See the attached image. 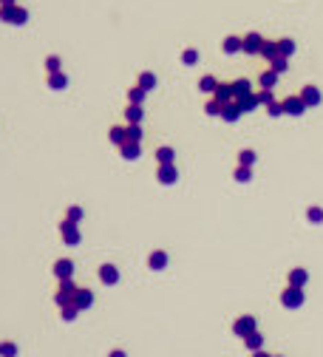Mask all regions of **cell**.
<instances>
[{
	"label": "cell",
	"mask_w": 323,
	"mask_h": 357,
	"mask_svg": "<svg viewBox=\"0 0 323 357\" xmlns=\"http://www.w3.org/2000/svg\"><path fill=\"white\" fill-rule=\"evenodd\" d=\"M252 357H272V355H267V352H252Z\"/></svg>",
	"instance_id": "7dc6e473"
},
{
	"label": "cell",
	"mask_w": 323,
	"mask_h": 357,
	"mask_svg": "<svg viewBox=\"0 0 323 357\" xmlns=\"http://www.w3.org/2000/svg\"><path fill=\"white\" fill-rule=\"evenodd\" d=\"M108 139H111L116 147H122L125 142H128V136H125V128H111V130H108Z\"/></svg>",
	"instance_id": "4316f807"
},
{
	"label": "cell",
	"mask_w": 323,
	"mask_h": 357,
	"mask_svg": "<svg viewBox=\"0 0 323 357\" xmlns=\"http://www.w3.org/2000/svg\"><path fill=\"white\" fill-rule=\"evenodd\" d=\"M60 309H63V321H74V315L80 312L77 303H68V306H60Z\"/></svg>",
	"instance_id": "60d3db41"
},
{
	"label": "cell",
	"mask_w": 323,
	"mask_h": 357,
	"mask_svg": "<svg viewBox=\"0 0 323 357\" xmlns=\"http://www.w3.org/2000/svg\"><path fill=\"white\" fill-rule=\"evenodd\" d=\"M74 295H77V286H74V281L71 278H65L60 281V289H57V306H68V303H74Z\"/></svg>",
	"instance_id": "6da1fadb"
},
{
	"label": "cell",
	"mask_w": 323,
	"mask_h": 357,
	"mask_svg": "<svg viewBox=\"0 0 323 357\" xmlns=\"http://www.w3.org/2000/svg\"><path fill=\"white\" fill-rule=\"evenodd\" d=\"M287 60H289V57H275V60H269V63H272V71L284 74V71H287Z\"/></svg>",
	"instance_id": "ab89813d"
},
{
	"label": "cell",
	"mask_w": 323,
	"mask_h": 357,
	"mask_svg": "<svg viewBox=\"0 0 323 357\" xmlns=\"http://www.w3.org/2000/svg\"><path fill=\"white\" fill-rule=\"evenodd\" d=\"M261 57H267V60L281 57V54H278V43H275V40H267V43H264V49H261Z\"/></svg>",
	"instance_id": "f546056e"
},
{
	"label": "cell",
	"mask_w": 323,
	"mask_h": 357,
	"mask_svg": "<svg viewBox=\"0 0 323 357\" xmlns=\"http://www.w3.org/2000/svg\"><path fill=\"white\" fill-rule=\"evenodd\" d=\"M267 111H269V116H281L284 114V102H269V105H267Z\"/></svg>",
	"instance_id": "b9f144b4"
},
{
	"label": "cell",
	"mask_w": 323,
	"mask_h": 357,
	"mask_svg": "<svg viewBox=\"0 0 323 357\" xmlns=\"http://www.w3.org/2000/svg\"><path fill=\"white\" fill-rule=\"evenodd\" d=\"M147 264H150V269H164V267H167V252H164V250H156V252L147 258Z\"/></svg>",
	"instance_id": "ffe728a7"
},
{
	"label": "cell",
	"mask_w": 323,
	"mask_h": 357,
	"mask_svg": "<svg viewBox=\"0 0 323 357\" xmlns=\"http://www.w3.org/2000/svg\"><path fill=\"white\" fill-rule=\"evenodd\" d=\"M281 303H284L287 309L304 306V289H301V286H287V289L281 292Z\"/></svg>",
	"instance_id": "7a4b0ae2"
},
{
	"label": "cell",
	"mask_w": 323,
	"mask_h": 357,
	"mask_svg": "<svg viewBox=\"0 0 323 357\" xmlns=\"http://www.w3.org/2000/svg\"><path fill=\"white\" fill-rule=\"evenodd\" d=\"M244 111H241V105L238 102H227L224 108H221V119L224 122H238V116H241Z\"/></svg>",
	"instance_id": "8fae6325"
},
{
	"label": "cell",
	"mask_w": 323,
	"mask_h": 357,
	"mask_svg": "<svg viewBox=\"0 0 323 357\" xmlns=\"http://www.w3.org/2000/svg\"><path fill=\"white\" fill-rule=\"evenodd\" d=\"M198 57H201L198 49H184V51H181V63H184V65H196V63H198Z\"/></svg>",
	"instance_id": "1f68e13d"
},
{
	"label": "cell",
	"mask_w": 323,
	"mask_h": 357,
	"mask_svg": "<svg viewBox=\"0 0 323 357\" xmlns=\"http://www.w3.org/2000/svg\"><path fill=\"white\" fill-rule=\"evenodd\" d=\"M238 105H241V111H244V114H250V111H255V108L261 105V99H258V94L252 91V94H250V97L244 99V102H238Z\"/></svg>",
	"instance_id": "83f0119b"
},
{
	"label": "cell",
	"mask_w": 323,
	"mask_h": 357,
	"mask_svg": "<svg viewBox=\"0 0 323 357\" xmlns=\"http://www.w3.org/2000/svg\"><path fill=\"white\" fill-rule=\"evenodd\" d=\"M142 105H130L128 102V108H125V119H128V125H139L142 122Z\"/></svg>",
	"instance_id": "ac0fdd59"
},
{
	"label": "cell",
	"mask_w": 323,
	"mask_h": 357,
	"mask_svg": "<svg viewBox=\"0 0 323 357\" xmlns=\"http://www.w3.org/2000/svg\"><path fill=\"white\" fill-rule=\"evenodd\" d=\"M49 85H51V88H57V91H63L65 85H68V77H65L63 71H57V74H49Z\"/></svg>",
	"instance_id": "f1b7e54d"
},
{
	"label": "cell",
	"mask_w": 323,
	"mask_h": 357,
	"mask_svg": "<svg viewBox=\"0 0 323 357\" xmlns=\"http://www.w3.org/2000/svg\"><path fill=\"white\" fill-rule=\"evenodd\" d=\"M54 275L60 278V281L71 278V275H74V261H71V258H60V261H54Z\"/></svg>",
	"instance_id": "ba28073f"
},
{
	"label": "cell",
	"mask_w": 323,
	"mask_h": 357,
	"mask_svg": "<svg viewBox=\"0 0 323 357\" xmlns=\"http://www.w3.org/2000/svg\"><path fill=\"white\" fill-rule=\"evenodd\" d=\"M301 99L306 102V108H315V105H321V91H318L315 85H306V88L301 91Z\"/></svg>",
	"instance_id": "7c38bea8"
},
{
	"label": "cell",
	"mask_w": 323,
	"mask_h": 357,
	"mask_svg": "<svg viewBox=\"0 0 323 357\" xmlns=\"http://www.w3.org/2000/svg\"><path fill=\"white\" fill-rule=\"evenodd\" d=\"M238 164L252 167V164H255V150H241V153H238Z\"/></svg>",
	"instance_id": "836d02e7"
},
{
	"label": "cell",
	"mask_w": 323,
	"mask_h": 357,
	"mask_svg": "<svg viewBox=\"0 0 323 357\" xmlns=\"http://www.w3.org/2000/svg\"><path fill=\"white\" fill-rule=\"evenodd\" d=\"M0 3H17V0H0Z\"/></svg>",
	"instance_id": "c3c4849f"
},
{
	"label": "cell",
	"mask_w": 323,
	"mask_h": 357,
	"mask_svg": "<svg viewBox=\"0 0 323 357\" xmlns=\"http://www.w3.org/2000/svg\"><path fill=\"white\" fill-rule=\"evenodd\" d=\"M250 94H252L250 80H235V82H233V97H235V102H244Z\"/></svg>",
	"instance_id": "30bf717a"
},
{
	"label": "cell",
	"mask_w": 323,
	"mask_h": 357,
	"mask_svg": "<svg viewBox=\"0 0 323 357\" xmlns=\"http://www.w3.org/2000/svg\"><path fill=\"white\" fill-rule=\"evenodd\" d=\"M26 20H29V12H26L23 6H17V15H15V26H23Z\"/></svg>",
	"instance_id": "7bdbcfd3"
},
{
	"label": "cell",
	"mask_w": 323,
	"mask_h": 357,
	"mask_svg": "<svg viewBox=\"0 0 323 357\" xmlns=\"http://www.w3.org/2000/svg\"><path fill=\"white\" fill-rule=\"evenodd\" d=\"M46 71H49V74H57V71H63V60H60L57 54H51L49 60H46Z\"/></svg>",
	"instance_id": "d6a6232c"
},
{
	"label": "cell",
	"mask_w": 323,
	"mask_h": 357,
	"mask_svg": "<svg viewBox=\"0 0 323 357\" xmlns=\"http://www.w3.org/2000/svg\"><path fill=\"white\" fill-rule=\"evenodd\" d=\"M306 218L312 221V224H321V221H323V210H321V207H309Z\"/></svg>",
	"instance_id": "f35d334b"
},
{
	"label": "cell",
	"mask_w": 323,
	"mask_h": 357,
	"mask_svg": "<svg viewBox=\"0 0 323 357\" xmlns=\"http://www.w3.org/2000/svg\"><path fill=\"white\" fill-rule=\"evenodd\" d=\"M221 49L227 51V54H238V51H244V37H227L224 43H221Z\"/></svg>",
	"instance_id": "e0dca14e"
},
{
	"label": "cell",
	"mask_w": 323,
	"mask_h": 357,
	"mask_svg": "<svg viewBox=\"0 0 323 357\" xmlns=\"http://www.w3.org/2000/svg\"><path fill=\"white\" fill-rule=\"evenodd\" d=\"M156 159H159V164H176V150L164 145V147L156 150Z\"/></svg>",
	"instance_id": "d6986e66"
},
{
	"label": "cell",
	"mask_w": 323,
	"mask_h": 357,
	"mask_svg": "<svg viewBox=\"0 0 323 357\" xmlns=\"http://www.w3.org/2000/svg\"><path fill=\"white\" fill-rule=\"evenodd\" d=\"M176 178H179L176 164H159V181L162 184H173Z\"/></svg>",
	"instance_id": "4fadbf2b"
},
{
	"label": "cell",
	"mask_w": 323,
	"mask_h": 357,
	"mask_svg": "<svg viewBox=\"0 0 323 357\" xmlns=\"http://www.w3.org/2000/svg\"><path fill=\"white\" fill-rule=\"evenodd\" d=\"M17 15V3H0V20L3 23H15Z\"/></svg>",
	"instance_id": "44dd1931"
},
{
	"label": "cell",
	"mask_w": 323,
	"mask_h": 357,
	"mask_svg": "<svg viewBox=\"0 0 323 357\" xmlns=\"http://www.w3.org/2000/svg\"><path fill=\"white\" fill-rule=\"evenodd\" d=\"M304 111H306V102L301 99V94H295V97H287V99H284V114L301 116Z\"/></svg>",
	"instance_id": "277c9868"
},
{
	"label": "cell",
	"mask_w": 323,
	"mask_h": 357,
	"mask_svg": "<svg viewBox=\"0 0 323 357\" xmlns=\"http://www.w3.org/2000/svg\"><path fill=\"white\" fill-rule=\"evenodd\" d=\"M147 97V91L145 88H139V85H133V88H128V102L130 105H142Z\"/></svg>",
	"instance_id": "7402d4cb"
},
{
	"label": "cell",
	"mask_w": 323,
	"mask_h": 357,
	"mask_svg": "<svg viewBox=\"0 0 323 357\" xmlns=\"http://www.w3.org/2000/svg\"><path fill=\"white\" fill-rule=\"evenodd\" d=\"M0 355H3V357H15L17 355V346L12 340H3V343H0Z\"/></svg>",
	"instance_id": "74e56055"
},
{
	"label": "cell",
	"mask_w": 323,
	"mask_h": 357,
	"mask_svg": "<svg viewBox=\"0 0 323 357\" xmlns=\"http://www.w3.org/2000/svg\"><path fill=\"white\" fill-rule=\"evenodd\" d=\"M99 281H102L105 286H113V284L119 281V269H116L113 264H102V267H99Z\"/></svg>",
	"instance_id": "52a82bcc"
},
{
	"label": "cell",
	"mask_w": 323,
	"mask_h": 357,
	"mask_svg": "<svg viewBox=\"0 0 323 357\" xmlns=\"http://www.w3.org/2000/svg\"><path fill=\"white\" fill-rule=\"evenodd\" d=\"M82 218V207H71L68 210V221H80Z\"/></svg>",
	"instance_id": "f6af8a7d"
},
{
	"label": "cell",
	"mask_w": 323,
	"mask_h": 357,
	"mask_svg": "<svg viewBox=\"0 0 323 357\" xmlns=\"http://www.w3.org/2000/svg\"><path fill=\"white\" fill-rule=\"evenodd\" d=\"M119 153H122V159H128V162H133V159H139V153H142V147H139V142H125V145L119 147Z\"/></svg>",
	"instance_id": "9a60e30c"
},
{
	"label": "cell",
	"mask_w": 323,
	"mask_h": 357,
	"mask_svg": "<svg viewBox=\"0 0 323 357\" xmlns=\"http://www.w3.org/2000/svg\"><path fill=\"white\" fill-rule=\"evenodd\" d=\"M108 357H125V352H122V349H113V352H111Z\"/></svg>",
	"instance_id": "bcb514c9"
},
{
	"label": "cell",
	"mask_w": 323,
	"mask_h": 357,
	"mask_svg": "<svg viewBox=\"0 0 323 357\" xmlns=\"http://www.w3.org/2000/svg\"><path fill=\"white\" fill-rule=\"evenodd\" d=\"M233 176H235V181H241V184H244V181H250V178H252V173H250V167H244V164H238Z\"/></svg>",
	"instance_id": "d590c367"
},
{
	"label": "cell",
	"mask_w": 323,
	"mask_h": 357,
	"mask_svg": "<svg viewBox=\"0 0 323 357\" xmlns=\"http://www.w3.org/2000/svg\"><path fill=\"white\" fill-rule=\"evenodd\" d=\"M233 332H235L238 338H250L252 332H258V323H255V318H252V315H241V318L233 323Z\"/></svg>",
	"instance_id": "3957f363"
},
{
	"label": "cell",
	"mask_w": 323,
	"mask_h": 357,
	"mask_svg": "<svg viewBox=\"0 0 323 357\" xmlns=\"http://www.w3.org/2000/svg\"><path fill=\"white\" fill-rule=\"evenodd\" d=\"M125 136H128V142H142V128H139V125H128V128H125Z\"/></svg>",
	"instance_id": "e575fe53"
},
{
	"label": "cell",
	"mask_w": 323,
	"mask_h": 357,
	"mask_svg": "<svg viewBox=\"0 0 323 357\" xmlns=\"http://www.w3.org/2000/svg\"><path fill=\"white\" fill-rule=\"evenodd\" d=\"M275 43H278V54H281V57H292V54H295V40L284 37V40H275Z\"/></svg>",
	"instance_id": "d4e9b609"
},
{
	"label": "cell",
	"mask_w": 323,
	"mask_h": 357,
	"mask_svg": "<svg viewBox=\"0 0 323 357\" xmlns=\"http://www.w3.org/2000/svg\"><path fill=\"white\" fill-rule=\"evenodd\" d=\"M213 99H218L221 105H227V102H235V97H233V82H218V88H215Z\"/></svg>",
	"instance_id": "9c48e42d"
},
{
	"label": "cell",
	"mask_w": 323,
	"mask_h": 357,
	"mask_svg": "<svg viewBox=\"0 0 323 357\" xmlns=\"http://www.w3.org/2000/svg\"><path fill=\"white\" fill-rule=\"evenodd\" d=\"M221 108H224V105H221L218 99H210V102L204 105V111H207L210 116H221Z\"/></svg>",
	"instance_id": "8d00e7d4"
},
{
	"label": "cell",
	"mask_w": 323,
	"mask_h": 357,
	"mask_svg": "<svg viewBox=\"0 0 323 357\" xmlns=\"http://www.w3.org/2000/svg\"><path fill=\"white\" fill-rule=\"evenodd\" d=\"M247 343V349H252V352H261V346H264V338H261V332H252L250 338H244Z\"/></svg>",
	"instance_id": "4dcf8cb0"
},
{
	"label": "cell",
	"mask_w": 323,
	"mask_h": 357,
	"mask_svg": "<svg viewBox=\"0 0 323 357\" xmlns=\"http://www.w3.org/2000/svg\"><path fill=\"white\" fill-rule=\"evenodd\" d=\"M74 303H77V309H88L91 303H94V292L91 289H77V295H74Z\"/></svg>",
	"instance_id": "5bb4252c"
},
{
	"label": "cell",
	"mask_w": 323,
	"mask_h": 357,
	"mask_svg": "<svg viewBox=\"0 0 323 357\" xmlns=\"http://www.w3.org/2000/svg\"><path fill=\"white\" fill-rule=\"evenodd\" d=\"M258 99H261V105H269V102H272V91H267V88H264V91H258Z\"/></svg>",
	"instance_id": "ee69618b"
},
{
	"label": "cell",
	"mask_w": 323,
	"mask_h": 357,
	"mask_svg": "<svg viewBox=\"0 0 323 357\" xmlns=\"http://www.w3.org/2000/svg\"><path fill=\"white\" fill-rule=\"evenodd\" d=\"M258 82H261V88H267V91H272V88H275V82H278V71H272V68H269V71H264Z\"/></svg>",
	"instance_id": "484cf974"
},
{
	"label": "cell",
	"mask_w": 323,
	"mask_h": 357,
	"mask_svg": "<svg viewBox=\"0 0 323 357\" xmlns=\"http://www.w3.org/2000/svg\"><path fill=\"white\" fill-rule=\"evenodd\" d=\"M136 85H139V88H145V91H153V88H156V74H153V71H139Z\"/></svg>",
	"instance_id": "2e32d148"
},
{
	"label": "cell",
	"mask_w": 323,
	"mask_h": 357,
	"mask_svg": "<svg viewBox=\"0 0 323 357\" xmlns=\"http://www.w3.org/2000/svg\"><path fill=\"white\" fill-rule=\"evenodd\" d=\"M264 43H267V40H264L258 32H250L247 37H244V51H247V54H261Z\"/></svg>",
	"instance_id": "8992f818"
},
{
	"label": "cell",
	"mask_w": 323,
	"mask_h": 357,
	"mask_svg": "<svg viewBox=\"0 0 323 357\" xmlns=\"http://www.w3.org/2000/svg\"><path fill=\"white\" fill-rule=\"evenodd\" d=\"M215 88H218V80H215L213 74H207V77L198 80V91H204V94H215Z\"/></svg>",
	"instance_id": "603a6c76"
},
{
	"label": "cell",
	"mask_w": 323,
	"mask_h": 357,
	"mask_svg": "<svg viewBox=\"0 0 323 357\" xmlns=\"http://www.w3.org/2000/svg\"><path fill=\"white\" fill-rule=\"evenodd\" d=\"M309 281V272L306 269H292L289 272V286H301L304 289V284Z\"/></svg>",
	"instance_id": "cb8c5ba5"
},
{
	"label": "cell",
	"mask_w": 323,
	"mask_h": 357,
	"mask_svg": "<svg viewBox=\"0 0 323 357\" xmlns=\"http://www.w3.org/2000/svg\"><path fill=\"white\" fill-rule=\"evenodd\" d=\"M60 232H63V241L65 244H80V227H77V221H63L60 224Z\"/></svg>",
	"instance_id": "5b68a950"
}]
</instances>
